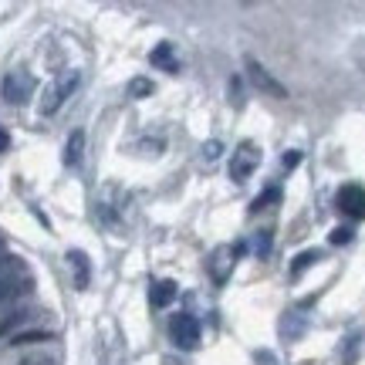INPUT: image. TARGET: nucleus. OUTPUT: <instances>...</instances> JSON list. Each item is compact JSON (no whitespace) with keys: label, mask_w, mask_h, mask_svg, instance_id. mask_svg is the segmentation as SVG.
Listing matches in <instances>:
<instances>
[{"label":"nucleus","mask_w":365,"mask_h":365,"mask_svg":"<svg viewBox=\"0 0 365 365\" xmlns=\"http://www.w3.org/2000/svg\"><path fill=\"white\" fill-rule=\"evenodd\" d=\"M322 261V250H304V254H298L294 257V264H291V277H301V274L308 271L312 264Z\"/></svg>","instance_id":"obj_14"},{"label":"nucleus","mask_w":365,"mask_h":365,"mask_svg":"<svg viewBox=\"0 0 365 365\" xmlns=\"http://www.w3.org/2000/svg\"><path fill=\"white\" fill-rule=\"evenodd\" d=\"M129 95H132V98H145V95H153V81L132 78L129 81Z\"/></svg>","instance_id":"obj_16"},{"label":"nucleus","mask_w":365,"mask_h":365,"mask_svg":"<svg viewBox=\"0 0 365 365\" xmlns=\"http://www.w3.org/2000/svg\"><path fill=\"white\" fill-rule=\"evenodd\" d=\"M0 95H4L7 105H24L34 95V78L27 71H11L7 78L0 81Z\"/></svg>","instance_id":"obj_5"},{"label":"nucleus","mask_w":365,"mask_h":365,"mask_svg":"<svg viewBox=\"0 0 365 365\" xmlns=\"http://www.w3.org/2000/svg\"><path fill=\"white\" fill-rule=\"evenodd\" d=\"M31 318H34V312H27V308H17V312H11L7 318H4V322H0V339H4V335H11V331H17L21 325H27Z\"/></svg>","instance_id":"obj_13"},{"label":"nucleus","mask_w":365,"mask_h":365,"mask_svg":"<svg viewBox=\"0 0 365 365\" xmlns=\"http://www.w3.org/2000/svg\"><path fill=\"white\" fill-rule=\"evenodd\" d=\"M149 61H153V68H163V71H170V75H176V71H180V58L173 54V44H166V41L153 48Z\"/></svg>","instance_id":"obj_10"},{"label":"nucleus","mask_w":365,"mask_h":365,"mask_svg":"<svg viewBox=\"0 0 365 365\" xmlns=\"http://www.w3.org/2000/svg\"><path fill=\"white\" fill-rule=\"evenodd\" d=\"M78 71H65V75H58V78L44 88V98H41V115H54L65 98H71V91L78 88Z\"/></svg>","instance_id":"obj_1"},{"label":"nucleus","mask_w":365,"mask_h":365,"mask_svg":"<svg viewBox=\"0 0 365 365\" xmlns=\"http://www.w3.org/2000/svg\"><path fill=\"white\" fill-rule=\"evenodd\" d=\"M31 291H34V277L27 271L11 274V277H0V312L11 308V304H17V301L24 298V294H31Z\"/></svg>","instance_id":"obj_6"},{"label":"nucleus","mask_w":365,"mask_h":365,"mask_svg":"<svg viewBox=\"0 0 365 365\" xmlns=\"http://www.w3.org/2000/svg\"><path fill=\"white\" fill-rule=\"evenodd\" d=\"M11 149V135H7V129L0 125V153H7Z\"/></svg>","instance_id":"obj_23"},{"label":"nucleus","mask_w":365,"mask_h":365,"mask_svg":"<svg viewBox=\"0 0 365 365\" xmlns=\"http://www.w3.org/2000/svg\"><path fill=\"white\" fill-rule=\"evenodd\" d=\"M261 166V149L250 143H240L234 149V159H230V180L234 182H247L254 176V170Z\"/></svg>","instance_id":"obj_2"},{"label":"nucleus","mask_w":365,"mask_h":365,"mask_svg":"<svg viewBox=\"0 0 365 365\" xmlns=\"http://www.w3.org/2000/svg\"><path fill=\"white\" fill-rule=\"evenodd\" d=\"M230 102H234L237 108L244 105V98H240V81H237V78H230Z\"/></svg>","instance_id":"obj_21"},{"label":"nucleus","mask_w":365,"mask_h":365,"mask_svg":"<svg viewBox=\"0 0 365 365\" xmlns=\"http://www.w3.org/2000/svg\"><path fill=\"white\" fill-rule=\"evenodd\" d=\"M54 331H17L11 339V345H34V341H51Z\"/></svg>","instance_id":"obj_15"},{"label":"nucleus","mask_w":365,"mask_h":365,"mask_svg":"<svg viewBox=\"0 0 365 365\" xmlns=\"http://www.w3.org/2000/svg\"><path fill=\"white\" fill-rule=\"evenodd\" d=\"M68 267H71V274H75V287L78 291H85V287L91 284V261L85 250H68Z\"/></svg>","instance_id":"obj_9"},{"label":"nucleus","mask_w":365,"mask_h":365,"mask_svg":"<svg viewBox=\"0 0 365 365\" xmlns=\"http://www.w3.org/2000/svg\"><path fill=\"white\" fill-rule=\"evenodd\" d=\"M335 207H339L349 220H365V190L355 186V182L341 186L339 196H335Z\"/></svg>","instance_id":"obj_7"},{"label":"nucleus","mask_w":365,"mask_h":365,"mask_svg":"<svg viewBox=\"0 0 365 365\" xmlns=\"http://www.w3.org/2000/svg\"><path fill=\"white\" fill-rule=\"evenodd\" d=\"M277 200H281V190H274V186H271L267 193H261L257 200H254V207H250V210H254V213H257V210H267V203H277Z\"/></svg>","instance_id":"obj_17"},{"label":"nucleus","mask_w":365,"mask_h":365,"mask_svg":"<svg viewBox=\"0 0 365 365\" xmlns=\"http://www.w3.org/2000/svg\"><path fill=\"white\" fill-rule=\"evenodd\" d=\"M170 335H173V341L180 345L182 352H193L196 345H200V322H196L193 314H186V312L173 314Z\"/></svg>","instance_id":"obj_4"},{"label":"nucleus","mask_w":365,"mask_h":365,"mask_svg":"<svg viewBox=\"0 0 365 365\" xmlns=\"http://www.w3.org/2000/svg\"><path fill=\"white\" fill-rule=\"evenodd\" d=\"M81 149H85V132H71L65 145V166H78L81 163Z\"/></svg>","instance_id":"obj_12"},{"label":"nucleus","mask_w":365,"mask_h":365,"mask_svg":"<svg viewBox=\"0 0 365 365\" xmlns=\"http://www.w3.org/2000/svg\"><path fill=\"white\" fill-rule=\"evenodd\" d=\"M298 163H301V153H294V149H291V153H284V159H281V166H284V170H294Z\"/></svg>","instance_id":"obj_20"},{"label":"nucleus","mask_w":365,"mask_h":365,"mask_svg":"<svg viewBox=\"0 0 365 365\" xmlns=\"http://www.w3.org/2000/svg\"><path fill=\"white\" fill-rule=\"evenodd\" d=\"M203 156H207V159H217V156H220V143L203 145Z\"/></svg>","instance_id":"obj_22"},{"label":"nucleus","mask_w":365,"mask_h":365,"mask_svg":"<svg viewBox=\"0 0 365 365\" xmlns=\"http://www.w3.org/2000/svg\"><path fill=\"white\" fill-rule=\"evenodd\" d=\"M7 257V244H4V237H0V261Z\"/></svg>","instance_id":"obj_24"},{"label":"nucleus","mask_w":365,"mask_h":365,"mask_svg":"<svg viewBox=\"0 0 365 365\" xmlns=\"http://www.w3.org/2000/svg\"><path fill=\"white\" fill-rule=\"evenodd\" d=\"M176 294H180L176 281H156L153 291H149V301H153V308H166V304H173Z\"/></svg>","instance_id":"obj_11"},{"label":"nucleus","mask_w":365,"mask_h":365,"mask_svg":"<svg viewBox=\"0 0 365 365\" xmlns=\"http://www.w3.org/2000/svg\"><path fill=\"white\" fill-rule=\"evenodd\" d=\"M21 365H58V362H54V355H27Z\"/></svg>","instance_id":"obj_19"},{"label":"nucleus","mask_w":365,"mask_h":365,"mask_svg":"<svg viewBox=\"0 0 365 365\" xmlns=\"http://www.w3.org/2000/svg\"><path fill=\"white\" fill-rule=\"evenodd\" d=\"M240 250H244V244H240V247H227V244H220V247L210 254L207 267H210V274H213V281H217V284H223V281L230 277L234 261H237V254H240Z\"/></svg>","instance_id":"obj_8"},{"label":"nucleus","mask_w":365,"mask_h":365,"mask_svg":"<svg viewBox=\"0 0 365 365\" xmlns=\"http://www.w3.org/2000/svg\"><path fill=\"white\" fill-rule=\"evenodd\" d=\"M328 240H331L335 247H345V244H352V227H335Z\"/></svg>","instance_id":"obj_18"},{"label":"nucleus","mask_w":365,"mask_h":365,"mask_svg":"<svg viewBox=\"0 0 365 365\" xmlns=\"http://www.w3.org/2000/svg\"><path fill=\"white\" fill-rule=\"evenodd\" d=\"M244 65H247V78H250V85L261 91V95H267V98H287V88H284V85H281L277 78H274V75L261 65V61H257V58H247Z\"/></svg>","instance_id":"obj_3"}]
</instances>
